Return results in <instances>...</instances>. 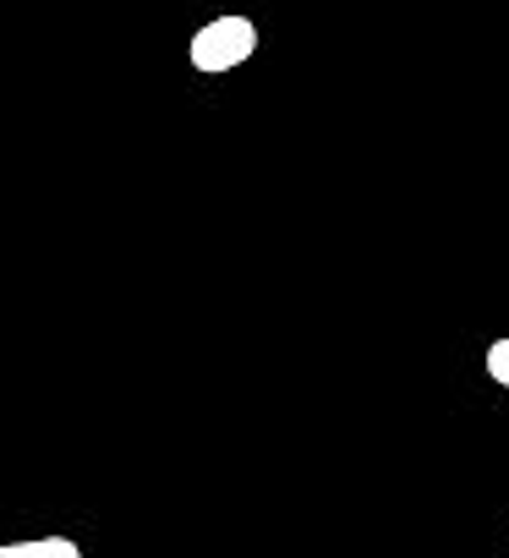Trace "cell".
Masks as SVG:
<instances>
[{"label":"cell","instance_id":"1","mask_svg":"<svg viewBox=\"0 0 509 558\" xmlns=\"http://www.w3.org/2000/svg\"><path fill=\"white\" fill-rule=\"evenodd\" d=\"M186 56H192V66L203 77L235 72V66H246L252 56H258V23H252V17H214V23H203L192 34Z\"/></svg>","mask_w":509,"mask_h":558},{"label":"cell","instance_id":"2","mask_svg":"<svg viewBox=\"0 0 509 558\" xmlns=\"http://www.w3.org/2000/svg\"><path fill=\"white\" fill-rule=\"evenodd\" d=\"M0 558H83L72 536H34V542H7Z\"/></svg>","mask_w":509,"mask_h":558},{"label":"cell","instance_id":"3","mask_svg":"<svg viewBox=\"0 0 509 558\" xmlns=\"http://www.w3.org/2000/svg\"><path fill=\"white\" fill-rule=\"evenodd\" d=\"M487 378L509 389V340H493L487 345Z\"/></svg>","mask_w":509,"mask_h":558}]
</instances>
